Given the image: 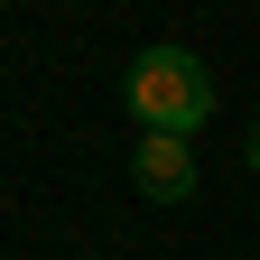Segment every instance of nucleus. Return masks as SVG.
Wrapping results in <instances>:
<instances>
[{
	"instance_id": "7ed1b4c3",
	"label": "nucleus",
	"mask_w": 260,
	"mask_h": 260,
	"mask_svg": "<svg viewBox=\"0 0 260 260\" xmlns=\"http://www.w3.org/2000/svg\"><path fill=\"white\" fill-rule=\"evenodd\" d=\"M251 177H260V121H251Z\"/></svg>"
},
{
	"instance_id": "f03ea898",
	"label": "nucleus",
	"mask_w": 260,
	"mask_h": 260,
	"mask_svg": "<svg viewBox=\"0 0 260 260\" xmlns=\"http://www.w3.org/2000/svg\"><path fill=\"white\" fill-rule=\"evenodd\" d=\"M130 177H140L149 205H186L195 195V158H186V140H140L130 149Z\"/></svg>"
},
{
	"instance_id": "f257e3e1",
	"label": "nucleus",
	"mask_w": 260,
	"mask_h": 260,
	"mask_svg": "<svg viewBox=\"0 0 260 260\" xmlns=\"http://www.w3.org/2000/svg\"><path fill=\"white\" fill-rule=\"evenodd\" d=\"M121 93H130V112H140V140H195V130H205V112H214V75H205L186 47H149V56H130Z\"/></svg>"
}]
</instances>
